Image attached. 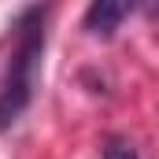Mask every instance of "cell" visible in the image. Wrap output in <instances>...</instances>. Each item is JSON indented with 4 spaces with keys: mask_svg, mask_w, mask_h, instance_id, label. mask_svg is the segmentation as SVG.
Masks as SVG:
<instances>
[{
    "mask_svg": "<svg viewBox=\"0 0 159 159\" xmlns=\"http://www.w3.org/2000/svg\"><path fill=\"white\" fill-rule=\"evenodd\" d=\"M104 159H137V148L129 141H122V137H111L107 148H104Z\"/></svg>",
    "mask_w": 159,
    "mask_h": 159,
    "instance_id": "3957f363",
    "label": "cell"
},
{
    "mask_svg": "<svg viewBox=\"0 0 159 159\" xmlns=\"http://www.w3.org/2000/svg\"><path fill=\"white\" fill-rule=\"evenodd\" d=\"M41 56H44V7H30L19 19V41L7 63V74L0 81V133L11 129L26 115L41 78Z\"/></svg>",
    "mask_w": 159,
    "mask_h": 159,
    "instance_id": "6da1fadb",
    "label": "cell"
},
{
    "mask_svg": "<svg viewBox=\"0 0 159 159\" xmlns=\"http://www.w3.org/2000/svg\"><path fill=\"white\" fill-rule=\"evenodd\" d=\"M126 15H129V4H119V0H96V4L85 11V30H89L93 37H111Z\"/></svg>",
    "mask_w": 159,
    "mask_h": 159,
    "instance_id": "7a4b0ae2",
    "label": "cell"
}]
</instances>
